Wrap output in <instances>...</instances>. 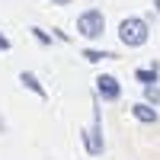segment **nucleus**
<instances>
[{
  "label": "nucleus",
  "mask_w": 160,
  "mask_h": 160,
  "mask_svg": "<svg viewBox=\"0 0 160 160\" xmlns=\"http://www.w3.org/2000/svg\"><path fill=\"white\" fill-rule=\"evenodd\" d=\"M80 138H83V151L90 157H99L106 151V141H102V118H99V96L93 93V122L80 131Z\"/></svg>",
  "instance_id": "1"
},
{
  "label": "nucleus",
  "mask_w": 160,
  "mask_h": 160,
  "mask_svg": "<svg viewBox=\"0 0 160 160\" xmlns=\"http://www.w3.org/2000/svg\"><path fill=\"white\" fill-rule=\"evenodd\" d=\"M148 35H151V29H148V22H144L141 16H128V19L118 22V38H122L125 48H141V45H148Z\"/></svg>",
  "instance_id": "2"
},
{
  "label": "nucleus",
  "mask_w": 160,
  "mask_h": 160,
  "mask_svg": "<svg viewBox=\"0 0 160 160\" xmlns=\"http://www.w3.org/2000/svg\"><path fill=\"white\" fill-rule=\"evenodd\" d=\"M77 32L83 35V38H99L106 32V16H102V10H83L77 16Z\"/></svg>",
  "instance_id": "3"
},
{
  "label": "nucleus",
  "mask_w": 160,
  "mask_h": 160,
  "mask_svg": "<svg viewBox=\"0 0 160 160\" xmlns=\"http://www.w3.org/2000/svg\"><path fill=\"white\" fill-rule=\"evenodd\" d=\"M93 83H96V96L102 102H118V96H122V83H118L112 74H99Z\"/></svg>",
  "instance_id": "4"
},
{
  "label": "nucleus",
  "mask_w": 160,
  "mask_h": 160,
  "mask_svg": "<svg viewBox=\"0 0 160 160\" xmlns=\"http://www.w3.org/2000/svg\"><path fill=\"white\" fill-rule=\"evenodd\" d=\"M131 115H135L141 125H157V122H160L157 106H151L148 99H141V102H135V106H131Z\"/></svg>",
  "instance_id": "5"
},
{
  "label": "nucleus",
  "mask_w": 160,
  "mask_h": 160,
  "mask_svg": "<svg viewBox=\"0 0 160 160\" xmlns=\"http://www.w3.org/2000/svg\"><path fill=\"white\" fill-rule=\"evenodd\" d=\"M19 83H22L26 90H29V93H35V96H38V99H42V102L48 99V90H45L42 83H38V77H35L32 71H22V74H19Z\"/></svg>",
  "instance_id": "6"
},
{
  "label": "nucleus",
  "mask_w": 160,
  "mask_h": 160,
  "mask_svg": "<svg viewBox=\"0 0 160 160\" xmlns=\"http://www.w3.org/2000/svg\"><path fill=\"white\" fill-rule=\"evenodd\" d=\"M135 77L141 80V83H157L160 80V64H151V68H138Z\"/></svg>",
  "instance_id": "7"
},
{
  "label": "nucleus",
  "mask_w": 160,
  "mask_h": 160,
  "mask_svg": "<svg viewBox=\"0 0 160 160\" xmlns=\"http://www.w3.org/2000/svg\"><path fill=\"white\" fill-rule=\"evenodd\" d=\"M83 58L93 61V64H99V61H112L115 55H112V51H99V48H87V51H83Z\"/></svg>",
  "instance_id": "8"
},
{
  "label": "nucleus",
  "mask_w": 160,
  "mask_h": 160,
  "mask_svg": "<svg viewBox=\"0 0 160 160\" xmlns=\"http://www.w3.org/2000/svg\"><path fill=\"white\" fill-rule=\"evenodd\" d=\"M144 99L151 106H160V87L157 83H144Z\"/></svg>",
  "instance_id": "9"
},
{
  "label": "nucleus",
  "mask_w": 160,
  "mask_h": 160,
  "mask_svg": "<svg viewBox=\"0 0 160 160\" xmlns=\"http://www.w3.org/2000/svg\"><path fill=\"white\" fill-rule=\"evenodd\" d=\"M29 32L35 35V42H38V45H51V35H48V32H42V29H38V26H32Z\"/></svg>",
  "instance_id": "10"
},
{
  "label": "nucleus",
  "mask_w": 160,
  "mask_h": 160,
  "mask_svg": "<svg viewBox=\"0 0 160 160\" xmlns=\"http://www.w3.org/2000/svg\"><path fill=\"white\" fill-rule=\"evenodd\" d=\"M0 51H10V38H7L3 32H0Z\"/></svg>",
  "instance_id": "11"
},
{
  "label": "nucleus",
  "mask_w": 160,
  "mask_h": 160,
  "mask_svg": "<svg viewBox=\"0 0 160 160\" xmlns=\"http://www.w3.org/2000/svg\"><path fill=\"white\" fill-rule=\"evenodd\" d=\"M55 7H68V3H74V0H51Z\"/></svg>",
  "instance_id": "12"
},
{
  "label": "nucleus",
  "mask_w": 160,
  "mask_h": 160,
  "mask_svg": "<svg viewBox=\"0 0 160 160\" xmlns=\"http://www.w3.org/2000/svg\"><path fill=\"white\" fill-rule=\"evenodd\" d=\"M0 131H7V122H3V118H0Z\"/></svg>",
  "instance_id": "13"
},
{
  "label": "nucleus",
  "mask_w": 160,
  "mask_h": 160,
  "mask_svg": "<svg viewBox=\"0 0 160 160\" xmlns=\"http://www.w3.org/2000/svg\"><path fill=\"white\" fill-rule=\"evenodd\" d=\"M154 10H157V13H160V0H154Z\"/></svg>",
  "instance_id": "14"
}]
</instances>
